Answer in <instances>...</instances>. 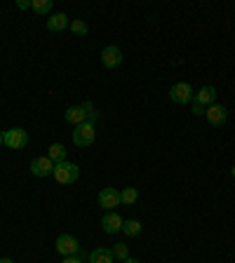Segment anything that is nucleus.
<instances>
[{"instance_id": "1a4fd4ad", "label": "nucleus", "mask_w": 235, "mask_h": 263, "mask_svg": "<svg viewBox=\"0 0 235 263\" xmlns=\"http://www.w3.org/2000/svg\"><path fill=\"white\" fill-rule=\"evenodd\" d=\"M101 64L106 66V68H115V66L122 64V52L118 45H109V47H104V52H101Z\"/></svg>"}, {"instance_id": "f257e3e1", "label": "nucleus", "mask_w": 235, "mask_h": 263, "mask_svg": "<svg viewBox=\"0 0 235 263\" xmlns=\"http://www.w3.org/2000/svg\"><path fill=\"white\" fill-rule=\"evenodd\" d=\"M52 176L59 181L61 186H71V183H76V181H78V176H80V167L64 160V162H57L55 164V174H52Z\"/></svg>"}, {"instance_id": "9b49d317", "label": "nucleus", "mask_w": 235, "mask_h": 263, "mask_svg": "<svg viewBox=\"0 0 235 263\" xmlns=\"http://www.w3.org/2000/svg\"><path fill=\"white\" fill-rule=\"evenodd\" d=\"M214 99H216V89H214L212 85H205V87H200V92H197L195 97H193V101L207 108V106H212V104H214Z\"/></svg>"}, {"instance_id": "a878e982", "label": "nucleus", "mask_w": 235, "mask_h": 263, "mask_svg": "<svg viewBox=\"0 0 235 263\" xmlns=\"http://www.w3.org/2000/svg\"><path fill=\"white\" fill-rule=\"evenodd\" d=\"M0 146H5V143H3V132H0Z\"/></svg>"}, {"instance_id": "dca6fc26", "label": "nucleus", "mask_w": 235, "mask_h": 263, "mask_svg": "<svg viewBox=\"0 0 235 263\" xmlns=\"http://www.w3.org/2000/svg\"><path fill=\"white\" fill-rule=\"evenodd\" d=\"M122 233H125L127 237H137L139 233H141V223H139V221H125V223H122Z\"/></svg>"}, {"instance_id": "5701e85b", "label": "nucleus", "mask_w": 235, "mask_h": 263, "mask_svg": "<svg viewBox=\"0 0 235 263\" xmlns=\"http://www.w3.org/2000/svg\"><path fill=\"white\" fill-rule=\"evenodd\" d=\"M16 7H19V10H28V7H31V0H16Z\"/></svg>"}, {"instance_id": "9d476101", "label": "nucleus", "mask_w": 235, "mask_h": 263, "mask_svg": "<svg viewBox=\"0 0 235 263\" xmlns=\"http://www.w3.org/2000/svg\"><path fill=\"white\" fill-rule=\"evenodd\" d=\"M122 216L120 214H115V212H109L104 214V219H101V228L106 230V233H118V230H122Z\"/></svg>"}, {"instance_id": "f03ea898", "label": "nucleus", "mask_w": 235, "mask_h": 263, "mask_svg": "<svg viewBox=\"0 0 235 263\" xmlns=\"http://www.w3.org/2000/svg\"><path fill=\"white\" fill-rule=\"evenodd\" d=\"M3 143H5L7 148H12V151H19V148H24L28 143V134L22 127H12V129H7L5 134H3Z\"/></svg>"}, {"instance_id": "2eb2a0df", "label": "nucleus", "mask_w": 235, "mask_h": 263, "mask_svg": "<svg viewBox=\"0 0 235 263\" xmlns=\"http://www.w3.org/2000/svg\"><path fill=\"white\" fill-rule=\"evenodd\" d=\"M47 158L52 160V162H64L66 160V148H64V143H52L49 146V151H47Z\"/></svg>"}, {"instance_id": "4be33fe9", "label": "nucleus", "mask_w": 235, "mask_h": 263, "mask_svg": "<svg viewBox=\"0 0 235 263\" xmlns=\"http://www.w3.org/2000/svg\"><path fill=\"white\" fill-rule=\"evenodd\" d=\"M205 106H200V104H195V101H193V115H205Z\"/></svg>"}, {"instance_id": "f8f14e48", "label": "nucleus", "mask_w": 235, "mask_h": 263, "mask_svg": "<svg viewBox=\"0 0 235 263\" xmlns=\"http://www.w3.org/2000/svg\"><path fill=\"white\" fill-rule=\"evenodd\" d=\"M64 118H66V122H71V125L78 127V125H82V122L87 120V113H85L82 106H71V108H66Z\"/></svg>"}, {"instance_id": "393cba45", "label": "nucleus", "mask_w": 235, "mask_h": 263, "mask_svg": "<svg viewBox=\"0 0 235 263\" xmlns=\"http://www.w3.org/2000/svg\"><path fill=\"white\" fill-rule=\"evenodd\" d=\"M0 263H14L12 258H0Z\"/></svg>"}, {"instance_id": "7ed1b4c3", "label": "nucleus", "mask_w": 235, "mask_h": 263, "mask_svg": "<svg viewBox=\"0 0 235 263\" xmlns=\"http://www.w3.org/2000/svg\"><path fill=\"white\" fill-rule=\"evenodd\" d=\"M94 125L92 122H82V125H78L76 129H73V143L76 146H92L94 143Z\"/></svg>"}, {"instance_id": "4468645a", "label": "nucleus", "mask_w": 235, "mask_h": 263, "mask_svg": "<svg viewBox=\"0 0 235 263\" xmlns=\"http://www.w3.org/2000/svg\"><path fill=\"white\" fill-rule=\"evenodd\" d=\"M87 261L89 263H113V252L106 249V247H99V249H94L87 256Z\"/></svg>"}, {"instance_id": "ddd939ff", "label": "nucleus", "mask_w": 235, "mask_h": 263, "mask_svg": "<svg viewBox=\"0 0 235 263\" xmlns=\"http://www.w3.org/2000/svg\"><path fill=\"white\" fill-rule=\"evenodd\" d=\"M71 24H68V16L64 14V12H59V14H52L47 19V28L52 33H59V31H64V28H68Z\"/></svg>"}, {"instance_id": "6ab92c4d", "label": "nucleus", "mask_w": 235, "mask_h": 263, "mask_svg": "<svg viewBox=\"0 0 235 263\" xmlns=\"http://www.w3.org/2000/svg\"><path fill=\"white\" fill-rule=\"evenodd\" d=\"M113 258H118V261H125V258H130V252H127V245H122V242H118V245H113Z\"/></svg>"}, {"instance_id": "20e7f679", "label": "nucleus", "mask_w": 235, "mask_h": 263, "mask_svg": "<svg viewBox=\"0 0 235 263\" xmlns=\"http://www.w3.org/2000/svg\"><path fill=\"white\" fill-rule=\"evenodd\" d=\"M57 252H59L61 256H78L82 249H80V242H78L76 237L64 233V235L57 237Z\"/></svg>"}, {"instance_id": "6e6552de", "label": "nucleus", "mask_w": 235, "mask_h": 263, "mask_svg": "<svg viewBox=\"0 0 235 263\" xmlns=\"http://www.w3.org/2000/svg\"><path fill=\"white\" fill-rule=\"evenodd\" d=\"M122 200H120V191L118 188H101V193H99V207L113 209Z\"/></svg>"}, {"instance_id": "423d86ee", "label": "nucleus", "mask_w": 235, "mask_h": 263, "mask_svg": "<svg viewBox=\"0 0 235 263\" xmlns=\"http://www.w3.org/2000/svg\"><path fill=\"white\" fill-rule=\"evenodd\" d=\"M31 174L33 176H49V174H55V162H52L47 155L33 158L31 160Z\"/></svg>"}, {"instance_id": "39448f33", "label": "nucleus", "mask_w": 235, "mask_h": 263, "mask_svg": "<svg viewBox=\"0 0 235 263\" xmlns=\"http://www.w3.org/2000/svg\"><path fill=\"white\" fill-rule=\"evenodd\" d=\"M193 97H195V94H193V87L188 82H176L170 89V99L174 104H188V101H193Z\"/></svg>"}, {"instance_id": "0eeeda50", "label": "nucleus", "mask_w": 235, "mask_h": 263, "mask_svg": "<svg viewBox=\"0 0 235 263\" xmlns=\"http://www.w3.org/2000/svg\"><path fill=\"white\" fill-rule=\"evenodd\" d=\"M205 118L209 120L212 127H221L226 122V118H228V110H226V106H221V104H212V106H207V110H205Z\"/></svg>"}, {"instance_id": "412c9836", "label": "nucleus", "mask_w": 235, "mask_h": 263, "mask_svg": "<svg viewBox=\"0 0 235 263\" xmlns=\"http://www.w3.org/2000/svg\"><path fill=\"white\" fill-rule=\"evenodd\" d=\"M85 258H87V254H85V252H80V254H78V256H66L61 263H85Z\"/></svg>"}, {"instance_id": "b1692460", "label": "nucleus", "mask_w": 235, "mask_h": 263, "mask_svg": "<svg viewBox=\"0 0 235 263\" xmlns=\"http://www.w3.org/2000/svg\"><path fill=\"white\" fill-rule=\"evenodd\" d=\"M122 263H139V261H137V258H125Z\"/></svg>"}, {"instance_id": "a211bd4d", "label": "nucleus", "mask_w": 235, "mask_h": 263, "mask_svg": "<svg viewBox=\"0 0 235 263\" xmlns=\"http://www.w3.org/2000/svg\"><path fill=\"white\" fill-rule=\"evenodd\" d=\"M139 197V191L137 188H125V191H120V200L122 204H134Z\"/></svg>"}, {"instance_id": "bb28decb", "label": "nucleus", "mask_w": 235, "mask_h": 263, "mask_svg": "<svg viewBox=\"0 0 235 263\" xmlns=\"http://www.w3.org/2000/svg\"><path fill=\"white\" fill-rule=\"evenodd\" d=\"M230 174H233V176H235V167H233V170H230Z\"/></svg>"}, {"instance_id": "aec40b11", "label": "nucleus", "mask_w": 235, "mask_h": 263, "mask_svg": "<svg viewBox=\"0 0 235 263\" xmlns=\"http://www.w3.org/2000/svg\"><path fill=\"white\" fill-rule=\"evenodd\" d=\"M71 31L76 33V35H87V33H89V26L82 22V19H73V22H71Z\"/></svg>"}, {"instance_id": "f3484780", "label": "nucleus", "mask_w": 235, "mask_h": 263, "mask_svg": "<svg viewBox=\"0 0 235 263\" xmlns=\"http://www.w3.org/2000/svg\"><path fill=\"white\" fill-rule=\"evenodd\" d=\"M52 5H55L52 0H31V7L38 12V14H47V12L52 10Z\"/></svg>"}]
</instances>
